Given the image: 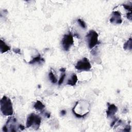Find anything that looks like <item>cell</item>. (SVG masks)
<instances>
[{
  "label": "cell",
  "mask_w": 132,
  "mask_h": 132,
  "mask_svg": "<svg viewBox=\"0 0 132 132\" xmlns=\"http://www.w3.org/2000/svg\"><path fill=\"white\" fill-rule=\"evenodd\" d=\"M1 110L3 115L5 116L13 115L12 103L10 99L6 96H4L1 100Z\"/></svg>",
  "instance_id": "1"
},
{
  "label": "cell",
  "mask_w": 132,
  "mask_h": 132,
  "mask_svg": "<svg viewBox=\"0 0 132 132\" xmlns=\"http://www.w3.org/2000/svg\"><path fill=\"white\" fill-rule=\"evenodd\" d=\"M41 118L39 116L34 113H32L29 115L27 118L26 126L27 128L33 127L35 130H38L41 124Z\"/></svg>",
  "instance_id": "2"
},
{
  "label": "cell",
  "mask_w": 132,
  "mask_h": 132,
  "mask_svg": "<svg viewBox=\"0 0 132 132\" xmlns=\"http://www.w3.org/2000/svg\"><path fill=\"white\" fill-rule=\"evenodd\" d=\"M98 37L99 35L96 31L91 30L86 35V38L88 42V45L90 49H92L99 44Z\"/></svg>",
  "instance_id": "3"
},
{
  "label": "cell",
  "mask_w": 132,
  "mask_h": 132,
  "mask_svg": "<svg viewBox=\"0 0 132 132\" xmlns=\"http://www.w3.org/2000/svg\"><path fill=\"white\" fill-rule=\"evenodd\" d=\"M19 126L17 124V120L14 117H9L6 124L3 128V131L4 132H16L17 131V129H19Z\"/></svg>",
  "instance_id": "4"
},
{
  "label": "cell",
  "mask_w": 132,
  "mask_h": 132,
  "mask_svg": "<svg viewBox=\"0 0 132 132\" xmlns=\"http://www.w3.org/2000/svg\"><path fill=\"white\" fill-rule=\"evenodd\" d=\"M73 44V36L72 34L70 33L68 34L65 35L61 40V45L64 50L68 51Z\"/></svg>",
  "instance_id": "5"
},
{
  "label": "cell",
  "mask_w": 132,
  "mask_h": 132,
  "mask_svg": "<svg viewBox=\"0 0 132 132\" xmlns=\"http://www.w3.org/2000/svg\"><path fill=\"white\" fill-rule=\"evenodd\" d=\"M75 68L80 71H88L91 68V65L89 60L86 57H84L77 62Z\"/></svg>",
  "instance_id": "6"
},
{
  "label": "cell",
  "mask_w": 132,
  "mask_h": 132,
  "mask_svg": "<svg viewBox=\"0 0 132 132\" xmlns=\"http://www.w3.org/2000/svg\"><path fill=\"white\" fill-rule=\"evenodd\" d=\"M111 23L114 24H120L122 22L121 19V15L120 12L118 11H115L113 12L112 17L110 19Z\"/></svg>",
  "instance_id": "7"
},
{
  "label": "cell",
  "mask_w": 132,
  "mask_h": 132,
  "mask_svg": "<svg viewBox=\"0 0 132 132\" xmlns=\"http://www.w3.org/2000/svg\"><path fill=\"white\" fill-rule=\"evenodd\" d=\"M107 109L106 110V115L107 118L112 117L114 116L115 114L117 113L118 110V107L113 104H110L109 103H107Z\"/></svg>",
  "instance_id": "8"
},
{
  "label": "cell",
  "mask_w": 132,
  "mask_h": 132,
  "mask_svg": "<svg viewBox=\"0 0 132 132\" xmlns=\"http://www.w3.org/2000/svg\"><path fill=\"white\" fill-rule=\"evenodd\" d=\"M78 81V78L77 75H76V74L75 73H73L72 75H71V78L68 80L67 83V85H70L71 86H74L76 85Z\"/></svg>",
  "instance_id": "9"
},
{
  "label": "cell",
  "mask_w": 132,
  "mask_h": 132,
  "mask_svg": "<svg viewBox=\"0 0 132 132\" xmlns=\"http://www.w3.org/2000/svg\"><path fill=\"white\" fill-rule=\"evenodd\" d=\"M10 50V47L7 45L4 41L2 40H1V44H0V50L1 53H4Z\"/></svg>",
  "instance_id": "10"
},
{
  "label": "cell",
  "mask_w": 132,
  "mask_h": 132,
  "mask_svg": "<svg viewBox=\"0 0 132 132\" xmlns=\"http://www.w3.org/2000/svg\"><path fill=\"white\" fill-rule=\"evenodd\" d=\"M34 107L36 110L40 111L41 112H43L44 109L45 108V105L40 101H37L34 104Z\"/></svg>",
  "instance_id": "11"
},
{
  "label": "cell",
  "mask_w": 132,
  "mask_h": 132,
  "mask_svg": "<svg viewBox=\"0 0 132 132\" xmlns=\"http://www.w3.org/2000/svg\"><path fill=\"white\" fill-rule=\"evenodd\" d=\"M44 59L41 57L40 56V55L39 54L37 56L33 58L32 59V60L29 62V64H36V63H38V62H44Z\"/></svg>",
  "instance_id": "12"
},
{
  "label": "cell",
  "mask_w": 132,
  "mask_h": 132,
  "mask_svg": "<svg viewBox=\"0 0 132 132\" xmlns=\"http://www.w3.org/2000/svg\"><path fill=\"white\" fill-rule=\"evenodd\" d=\"M123 48L124 50H132V38H130V39L124 44L123 46Z\"/></svg>",
  "instance_id": "13"
},
{
  "label": "cell",
  "mask_w": 132,
  "mask_h": 132,
  "mask_svg": "<svg viewBox=\"0 0 132 132\" xmlns=\"http://www.w3.org/2000/svg\"><path fill=\"white\" fill-rule=\"evenodd\" d=\"M48 78H49L50 80L53 84H56V83L57 82V80L56 78L55 77V75L53 74V73L52 71H51L49 73V74H48Z\"/></svg>",
  "instance_id": "14"
},
{
  "label": "cell",
  "mask_w": 132,
  "mask_h": 132,
  "mask_svg": "<svg viewBox=\"0 0 132 132\" xmlns=\"http://www.w3.org/2000/svg\"><path fill=\"white\" fill-rule=\"evenodd\" d=\"M72 113L76 117H77L78 118H84L89 113H87L84 115H80L79 114H78L76 112H75V111L73 109H72Z\"/></svg>",
  "instance_id": "15"
},
{
  "label": "cell",
  "mask_w": 132,
  "mask_h": 132,
  "mask_svg": "<svg viewBox=\"0 0 132 132\" xmlns=\"http://www.w3.org/2000/svg\"><path fill=\"white\" fill-rule=\"evenodd\" d=\"M77 21L79 23V24H80V25L81 26L82 28H83V29H86V23L83 20H82L81 19H79L77 20Z\"/></svg>",
  "instance_id": "16"
},
{
  "label": "cell",
  "mask_w": 132,
  "mask_h": 132,
  "mask_svg": "<svg viewBox=\"0 0 132 132\" xmlns=\"http://www.w3.org/2000/svg\"><path fill=\"white\" fill-rule=\"evenodd\" d=\"M66 73L65 72L63 74H62L61 75L60 79H59V80L58 81V85L59 86H60L62 84V83H63L64 81V80H65V79L66 78Z\"/></svg>",
  "instance_id": "17"
},
{
  "label": "cell",
  "mask_w": 132,
  "mask_h": 132,
  "mask_svg": "<svg viewBox=\"0 0 132 132\" xmlns=\"http://www.w3.org/2000/svg\"><path fill=\"white\" fill-rule=\"evenodd\" d=\"M122 6L124 7V9L128 10L129 12H132V5H127V4H123Z\"/></svg>",
  "instance_id": "18"
},
{
  "label": "cell",
  "mask_w": 132,
  "mask_h": 132,
  "mask_svg": "<svg viewBox=\"0 0 132 132\" xmlns=\"http://www.w3.org/2000/svg\"><path fill=\"white\" fill-rule=\"evenodd\" d=\"M127 18L130 20V21L132 20V12H128L127 14Z\"/></svg>",
  "instance_id": "19"
},
{
  "label": "cell",
  "mask_w": 132,
  "mask_h": 132,
  "mask_svg": "<svg viewBox=\"0 0 132 132\" xmlns=\"http://www.w3.org/2000/svg\"><path fill=\"white\" fill-rule=\"evenodd\" d=\"M13 52L17 54H21V51L19 48H14V49H13Z\"/></svg>",
  "instance_id": "20"
},
{
  "label": "cell",
  "mask_w": 132,
  "mask_h": 132,
  "mask_svg": "<svg viewBox=\"0 0 132 132\" xmlns=\"http://www.w3.org/2000/svg\"><path fill=\"white\" fill-rule=\"evenodd\" d=\"M19 129H20L21 131H23V130L25 129V127H24V126H23V125H22L21 124H19Z\"/></svg>",
  "instance_id": "21"
},
{
  "label": "cell",
  "mask_w": 132,
  "mask_h": 132,
  "mask_svg": "<svg viewBox=\"0 0 132 132\" xmlns=\"http://www.w3.org/2000/svg\"><path fill=\"white\" fill-rule=\"evenodd\" d=\"M60 114L62 116H65L66 114V111L64 110H62L61 111V112H60Z\"/></svg>",
  "instance_id": "22"
},
{
  "label": "cell",
  "mask_w": 132,
  "mask_h": 132,
  "mask_svg": "<svg viewBox=\"0 0 132 132\" xmlns=\"http://www.w3.org/2000/svg\"><path fill=\"white\" fill-rule=\"evenodd\" d=\"M45 116L47 118H49L50 117V113H45Z\"/></svg>",
  "instance_id": "23"
},
{
  "label": "cell",
  "mask_w": 132,
  "mask_h": 132,
  "mask_svg": "<svg viewBox=\"0 0 132 132\" xmlns=\"http://www.w3.org/2000/svg\"><path fill=\"white\" fill-rule=\"evenodd\" d=\"M59 71L60 72H65V71H66V69L65 68H61V69H60Z\"/></svg>",
  "instance_id": "24"
}]
</instances>
